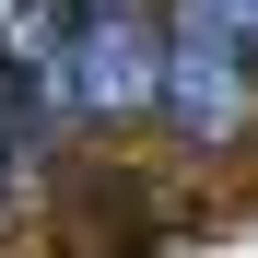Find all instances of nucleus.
I'll return each instance as SVG.
<instances>
[{
	"label": "nucleus",
	"mask_w": 258,
	"mask_h": 258,
	"mask_svg": "<svg viewBox=\"0 0 258 258\" xmlns=\"http://www.w3.org/2000/svg\"><path fill=\"white\" fill-rule=\"evenodd\" d=\"M164 117L188 141H235L258 117V47L223 0H164Z\"/></svg>",
	"instance_id": "obj_1"
},
{
	"label": "nucleus",
	"mask_w": 258,
	"mask_h": 258,
	"mask_svg": "<svg viewBox=\"0 0 258 258\" xmlns=\"http://www.w3.org/2000/svg\"><path fill=\"white\" fill-rule=\"evenodd\" d=\"M0 94L24 129L71 117V0H0Z\"/></svg>",
	"instance_id": "obj_2"
},
{
	"label": "nucleus",
	"mask_w": 258,
	"mask_h": 258,
	"mask_svg": "<svg viewBox=\"0 0 258 258\" xmlns=\"http://www.w3.org/2000/svg\"><path fill=\"white\" fill-rule=\"evenodd\" d=\"M117 24H164L153 0H71V35H117Z\"/></svg>",
	"instance_id": "obj_3"
},
{
	"label": "nucleus",
	"mask_w": 258,
	"mask_h": 258,
	"mask_svg": "<svg viewBox=\"0 0 258 258\" xmlns=\"http://www.w3.org/2000/svg\"><path fill=\"white\" fill-rule=\"evenodd\" d=\"M24 141H35V129H24V117H12V94H0V164H12V153H24Z\"/></svg>",
	"instance_id": "obj_4"
},
{
	"label": "nucleus",
	"mask_w": 258,
	"mask_h": 258,
	"mask_svg": "<svg viewBox=\"0 0 258 258\" xmlns=\"http://www.w3.org/2000/svg\"><path fill=\"white\" fill-rule=\"evenodd\" d=\"M223 12H235V35H246V47H258V0H223Z\"/></svg>",
	"instance_id": "obj_5"
}]
</instances>
